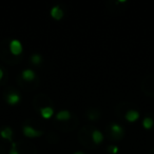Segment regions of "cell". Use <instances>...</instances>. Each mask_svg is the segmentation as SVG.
<instances>
[{
  "label": "cell",
  "mask_w": 154,
  "mask_h": 154,
  "mask_svg": "<svg viewBox=\"0 0 154 154\" xmlns=\"http://www.w3.org/2000/svg\"><path fill=\"white\" fill-rule=\"evenodd\" d=\"M22 45L18 39H13V40L10 42V51L13 55H20L22 53Z\"/></svg>",
  "instance_id": "obj_1"
},
{
  "label": "cell",
  "mask_w": 154,
  "mask_h": 154,
  "mask_svg": "<svg viewBox=\"0 0 154 154\" xmlns=\"http://www.w3.org/2000/svg\"><path fill=\"white\" fill-rule=\"evenodd\" d=\"M23 134L26 137H38L42 134V131H37L33 129L31 126H24L23 127Z\"/></svg>",
  "instance_id": "obj_2"
},
{
  "label": "cell",
  "mask_w": 154,
  "mask_h": 154,
  "mask_svg": "<svg viewBox=\"0 0 154 154\" xmlns=\"http://www.w3.org/2000/svg\"><path fill=\"white\" fill-rule=\"evenodd\" d=\"M51 16L54 18L55 20H60L63 17V11L60 9V7L55 5L51 9Z\"/></svg>",
  "instance_id": "obj_3"
},
{
  "label": "cell",
  "mask_w": 154,
  "mask_h": 154,
  "mask_svg": "<svg viewBox=\"0 0 154 154\" xmlns=\"http://www.w3.org/2000/svg\"><path fill=\"white\" fill-rule=\"evenodd\" d=\"M139 118V113L135 110H130V111L127 112L126 114V119L130 122H136L137 119Z\"/></svg>",
  "instance_id": "obj_4"
},
{
  "label": "cell",
  "mask_w": 154,
  "mask_h": 154,
  "mask_svg": "<svg viewBox=\"0 0 154 154\" xmlns=\"http://www.w3.org/2000/svg\"><path fill=\"white\" fill-rule=\"evenodd\" d=\"M20 101V96L17 93H11L7 96V103L9 105H16Z\"/></svg>",
  "instance_id": "obj_5"
},
{
  "label": "cell",
  "mask_w": 154,
  "mask_h": 154,
  "mask_svg": "<svg viewBox=\"0 0 154 154\" xmlns=\"http://www.w3.org/2000/svg\"><path fill=\"white\" fill-rule=\"evenodd\" d=\"M53 113H54V110H53V108H51V107H45V108H41L40 109L41 116H42L43 118H45V119H49L50 117H52Z\"/></svg>",
  "instance_id": "obj_6"
},
{
  "label": "cell",
  "mask_w": 154,
  "mask_h": 154,
  "mask_svg": "<svg viewBox=\"0 0 154 154\" xmlns=\"http://www.w3.org/2000/svg\"><path fill=\"white\" fill-rule=\"evenodd\" d=\"M56 118H57L58 120H68L71 118V113L69 111H66V110H63V111H60L57 113V115H56Z\"/></svg>",
  "instance_id": "obj_7"
},
{
  "label": "cell",
  "mask_w": 154,
  "mask_h": 154,
  "mask_svg": "<svg viewBox=\"0 0 154 154\" xmlns=\"http://www.w3.org/2000/svg\"><path fill=\"white\" fill-rule=\"evenodd\" d=\"M0 135H1V137H2V138L10 139V140H11V139H12V135H13V131H12L11 128L7 127V128H5V129H2V130H1V132H0Z\"/></svg>",
  "instance_id": "obj_8"
},
{
  "label": "cell",
  "mask_w": 154,
  "mask_h": 154,
  "mask_svg": "<svg viewBox=\"0 0 154 154\" xmlns=\"http://www.w3.org/2000/svg\"><path fill=\"white\" fill-rule=\"evenodd\" d=\"M35 77V73L34 71L32 70H24L23 72H22V78H23L24 80H28V82H30V80H33Z\"/></svg>",
  "instance_id": "obj_9"
},
{
  "label": "cell",
  "mask_w": 154,
  "mask_h": 154,
  "mask_svg": "<svg viewBox=\"0 0 154 154\" xmlns=\"http://www.w3.org/2000/svg\"><path fill=\"white\" fill-rule=\"evenodd\" d=\"M92 139L94 140L95 143H99L101 140L103 139V135L101 134L100 131L98 130H94L92 132Z\"/></svg>",
  "instance_id": "obj_10"
},
{
  "label": "cell",
  "mask_w": 154,
  "mask_h": 154,
  "mask_svg": "<svg viewBox=\"0 0 154 154\" xmlns=\"http://www.w3.org/2000/svg\"><path fill=\"white\" fill-rule=\"evenodd\" d=\"M111 130H112V132H113V134H115V135H122L124 134V129H122V126H119V125H117V124H113L111 126Z\"/></svg>",
  "instance_id": "obj_11"
},
{
  "label": "cell",
  "mask_w": 154,
  "mask_h": 154,
  "mask_svg": "<svg viewBox=\"0 0 154 154\" xmlns=\"http://www.w3.org/2000/svg\"><path fill=\"white\" fill-rule=\"evenodd\" d=\"M153 125H154V122H153V119H152L151 117H146V118H143V128H145V129L149 130V129H151L152 127H153Z\"/></svg>",
  "instance_id": "obj_12"
},
{
  "label": "cell",
  "mask_w": 154,
  "mask_h": 154,
  "mask_svg": "<svg viewBox=\"0 0 154 154\" xmlns=\"http://www.w3.org/2000/svg\"><path fill=\"white\" fill-rule=\"evenodd\" d=\"M31 61L34 64H39L41 62L40 55H38V54H33V55L31 56Z\"/></svg>",
  "instance_id": "obj_13"
},
{
  "label": "cell",
  "mask_w": 154,
  "mask_h": 154,
  "mask_svg": "<svg viewBox=\"0 0 154 154\" xmlns=\"http://www.w3.org/2000/svg\"><path fill=\"white\" fill-rule=\"evenodd\" d=\"M108 150H109V152L112 154H117V152H118V148L116 147V146H110V147L108 148Z\"/></svg>",
  "instance_id": "obj_14"
},
{
  "label": "cell",
  "mask_w": 154,
  "mask_h": 154,
  "mask_svg": "<svg viewBox=\"0 0 154 154\" xmlns=\"http://www.w3.org/2000/svg\"><path fill=\"white\" fill-rule=\"evenodd\" d=\"M10 154H18V151L16 150L15 143H13V145H12V149H11V151H10Z\"/></svg>",
  "instance_id": "obj_15"
},
{
  "label": "cell",
  "mask_w": 154,
  "mask_h": 154,
  "mask_svg": "<svg viewBox=\"0 0 154 154\" xmlns=\"http://www.w3.org/2000/svg\"><path fill=\"white\" fill-rule=\"evenodd\" d=\"M2 76H3V72H2V70H1V69H0V79H1V78H2Z\"/></svg>",
  "instance_id": "obj_16"
},
{
  "label": "cell",
  "mask_w": 154,
  "mask_h": 154,
  "mask_svg": "<svg viewBox=\"0 0 154 154\" xmlns=\"http://www.w3.org/2000/svg\"><path fill=\"white\" fill-rule=\"evenodd\" d=\"M74 154H85L84 152H82V151H78V152H75Z\"/></svg>",
  "instance_id": "obj_17"
}]
</instances>
